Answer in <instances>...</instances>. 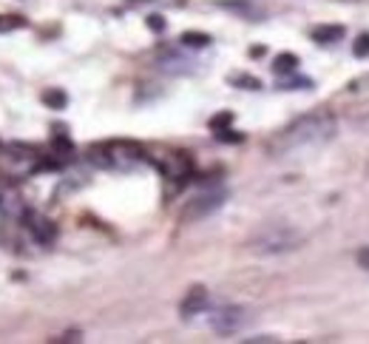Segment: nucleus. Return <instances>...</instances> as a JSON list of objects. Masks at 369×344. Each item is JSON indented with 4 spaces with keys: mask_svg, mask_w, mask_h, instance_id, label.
<instances>
[{
    "mask_svg": "<svg viewBox=\"0 0 369 344\" xmlns=\"http://www.w3.org/2000/svg\"><path fill=\"white\" fill-rule=\"evenodd\" d=\"M29 231H31V236L40 242V245H52L54 239H57V228L46 220V217H40V213H29Z\"/></svg>",
    "mask_w": 369,
    "mask_h": 344,
    "instance_id": "obj_8",
    "label": "nucleus"
},
{
    "mask_svg": "<svg viewBox=\"0 0 369 344\" xmlns=\"http://www.w3.org/2000/svg\"><path fill=\"white\" fill-rule=\"evenodd\" d=\"M43 103H46L49 108H66L68 97H66L60 89H49V92H43Z\"/></svg>",
    "mask_w": 369,
    "mask_h": 344,
    "instance_id": "obj_13",
    "label": "nucleus"
},
{
    "mask_svg": "<svg viewBox=\"0 0 369 344\" xmlns=\"http://www.w3.org/2000/svg\"><path fill=\"white\" fill-rule=\"evenodd\" d=\"M296 69H299V57L296 55H278L273 60V71L276 74H293Z\"/></svg>",
    "mask_w": 369,
    "mask_h": 344,
    "instance_id": "obj_11",
    "label": "nucleus"
},
{
    "mask_svg": "<svg viewBox=\"0 0 369 344\" xmlns=\"http://www.w3.org/2000/svg\"><path fill=\"white\" fill-rule=\"evenodd\" d=\"M304 245V234L290 228V225H267L256 231L248 242L250 253L256 256H278V253H290Z\"/></svg>",
    "mask_w": 369,
    "mask_h": 344,
    "instance_id": "obj_3",
    "label": "nucleus"
},
{
    "mask_svg": "<svg viewBox=\"0 0 369 344\" xmlns=\"http://www.w3.org/2000/svg\"><path fill=\"white\" fill-rule=\"evenodd\" d=\"M179 40H182V46H188V49H204V46H211V43H213V37L204 34V31H185Z\"/></svg>",
    "mask_w": 369,
    "mask_h": 344,
    "instance_id": "obj_10",
    "label": "nucleus"
},
{
    "mask_svg": "<svg viewBox=\"0 0 369 344\" xmlns=\"http://www.w3.org/2000/svg\"><path fill=\"white\" fill-rule=\"evenodd\" d=\"M89 159L100 168H116V171H131L145 159V151L140 143L131 140H111L89 148Z\"/></svg>",
    "mask_w": 369,
    "mask_h": 344,
    "instance_id": "obj_2",
    "label": "nucleus"
},
{
    "mask_svg": "<svg viewBox=\"0 0 369 344\" xmlns=\"http://www.w3.org/2000/svg\"><path fill=\"white\" fill-rule=\"evenodd\" d=\"M344 37V29L341 26H315L312 29V40L315 43H336Z\"/></svg>",
    "mask_w": 369,
    "mask_h": 344,
    "instance_id": "obj_9",
    "label": "nucleus"
},
{
    "mask_svg": "<svg viewBox=\"0 0 369 344\" xmlns=\"http://www.w3.org/2000/svg\"><path fill=\"white\" fill-rule=\"evenodd\" d=\"M148 26H151L153 31H162V29H165V20H162L159 15H151V17H148Z\"/></svg>",
    "mask_w": 369,
    "mask_h": 344,
    "instance_id": "obj_19",
    "label": "nucleus"
},
{
    "mask_svg": "<svg viewBox=\"0 0 369 344\" xmlns=\"http://www.w3.org/2000/svg\"><path fill=\"white\" fill-rule=\"evenodd\" d=\"M355 259H358V265H361L363 271H369V245L358 250V256H355Z\"/></svg>",
    "mask_w": 369,
    "mask_h": 344,
    "instance_id": "obj_18",
    "label": "nucleus"
},
{
    "mask_svg": "<svg viewBox=\"0 0 369 344\" xmlns=\"http://www.w3.org/2000/svg\"><path fill=\"white\" fill-rule=\"evenodd\" d=\"M208 305H211L208 290H204L202 285H196V287H190V290L185 293L182 305H179V313H182V319H193V316H199V313L208 310Z\"/></svg>",
    "mask_w": 369,
    "mask_h": 344,
    "instance_id": "obj_7",
    "label": "nucleus"
},
{
    "mask_svg": "<svg viewBox=\"0 0 369 344\" xmlns=\"http://www.w3.org/2000/svg\"><path fill=\"white\" fill-rule=\"evenodd\" d=\"M230 85H236V89H248V92H259L262 80H256L250 74H230Z\"/></svg>",
    "mask_w": 369,
    "mask_h": 344,
    "instance_id": "obj_12",
    "label": "nucleus"
},
{
    "mask_svg": "<svg viewBox=\"0 0 369 344\" xmlns=\"http://www.w3.org/2000/svg\"><path fill=\"white\" fill-rule=\"evenodd\" d=\"M17 26H23L20 17H0V31H9V29H17Z\"/></svg>",
    "mask_w": 369,
    "mask_h": 344,
    "instance_id": "obj_17",
    "label": "nucleus"
},
{
    "mask_svg": "<svg viewBox=\"0 0 369 344\" xmlns=\"http://www.w3.org/2000/svg\"><path fill=\"white\" fill-rule=\"evenodd\" d=\"M336 134V117L330 111H312L304 114L299 120H293L290 125H284L281 131L270 140V154L273 157H284V154H293L301 148H312L321 145Z\"/></svg>",
    "mask_w": 369,
    "mask_h": 344,
    "instance_id": "obj_1",
    "label": "nucleus"
},
{
    "mask_svg": "<svg viewBox=\"0 0 369 344\" xmlns=\"http://www.w3.org/2000/svg\"><path fill=\"white\" fill-rule=\"evenodd\" d=\"M159 168H162V174H165L168 180H174V182L182 185L193 174V159L179 151V154H168L165 159H159Z\"/></svg>",
    "mask_w": 369,
    "mask_h": 344,
    "instance_id": "obj_6",
    "label": "nucleus"
},
{
    "mask_svg": "<svg viewBox=\"0 0 369 344\" xmlns=\"http://www.w3.org/2000/svg\"><path fill=\"white\" fill-rule=\"evenodd\" d=\"M216 140H222V143H241V134L230 131V128H222V131H216Z\"/></svg>",
    "mask_w": 369,
    "mask_h": 344,
    "instance_id": "obj_16",
    "label": "nucleus"
},
{
    "mask_svg": "<svg viewBox=\"0 0 369 344\" xmlns=\"http://www.w3.org/2000/svg\"><path fill=\"white\" fill-rule=\"evenodd\" d=\"M230 122H233V114L230 111H222V114H216L211 120V128H213V131H222V128H227Z\"/></svg>",
    "mask_w": 369,
    "mask_h": 344,
    "instance_id": "obj_15",
    "label": "nucleus"
},
{
    "mask_svg": "<svg viewBox=\"0 0 369 344\" xmlns=\"http://www.w3.org/2000/svg\"><path fill=\"white\" fill-rule=\"evenodd\" d=\"M352 55H355V57H369V31H366V34H361V37L355 40Z\"/></svg>",
    "mask_w": 369,
    "mask_h": 344,
    "instance_id": "obj_14",
    "label": "nucleus"
},
{
    "mask_svg": "<svg viewBox=\"0 0 369 344\" xmlns=\"http://www.w3.org/2000/svg\"><path fill=\"white\" fill-rule=\"evenodd\" d=\"M227 199V191H208V194H199L196 199H190L182 210V222H199L204 217L216 213Z\"/></svg>",
    "mask_w": 369,
    "mask_h": 344,
    "instance_id": "obj_4",
    "label": "nucleus"
},
{
    "mask_svg": "<svg viewBox=\"0 0 369 344\" xmlns=\"http://www.w3.org/2000/svg\"><path fill=\"white\" fill-rule=\"evenodd\" d=\"M248 322H250V310L248 308H239V305H227V308H222V310H216L211 316V327L216 333H222V336L239 333Z\"/></svg>",
    "mask_w": 369,
    "mask_h": 344,
    "instance_id": "obj_5",
    "label": "nucleus"
}]
</instances>
